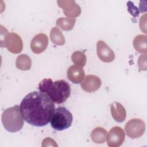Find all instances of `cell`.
Instances as JSON below:
<instances>
[{
    "label": "cell",
    "instance_id": "d6986e66",
    "mask_svg": "<svg viewBox=\"0 0 147 147\" xmlns=\"http://www.w3.org/2000/svg\"><path fill=\"white\" fill-rule=\"evenodd\" d=\"M71 60L75 65L81 67H84L86 65L87 61V58L85 54L79 51H75L72 53Z\"/></svg>",
    "mask_w": 147,
    "mask_h": 147
},
{
    "label": "cell",
    "instance_id": "2e32d148",
    "mask_svg": "<svg viewBox=\"0 0 147 147\" xmlns=\"http://www.w3.org/2000/svg\"><path fill=\"white\" fill-rule=\"evenodd\" d=\"M16 65L17 68L20 70H29L30 69L32 65L31 59L26 54L20 55L16 59Z\"/></svg>",
    "mask_w": 147,
    "mask_h": 147
},
{
    "label": "cell",
    "instance_id": "5b68a950",
    "mask_svg": "<svg viewBox=\"0 0 147 147\" xmlns=\"http://www.w3.org/2000/svg\"><path fill=\"white\" fill-rule=\"evenodd\" d=\"M1 33L4 34V37L1 36V47L6 48L9 51L13 53H20L23 48V43L20 36L17 34L9 33L7 29L3 33L2 30Z\"/></svg>",
    "mask_w": 147,
    "mask_h": 147
},
{
    "label": "cell",
    "instance_id": "ba28073f",
    "mask_svg": "<svg viewBox=\"0 0 147 147\" xmlns=\"http://www.w3.org/2000/svg\"><path fill=\"white\" fill-rule=\"evenodd\" d=\"M58 6L62 8L64 14L74 18L80 16L81 9L75 1H57Z\"/></svg>",
    "mask_w": 147,
    "mask_h": 147
},
{
    "label": "cell",
    "instance_id": "5bb4252c",
    "mask_svg": "<svg viewBox=\"0 0 147 147\" xmlns=\"http://www.w3.org/2000/svg\"><path fill=\"white\" fill-rule=\"evenodd\" d=\"M134 49L139 53H146L147 52L146 36L139 34L136 36L133 42Z\"/></svg>",
    "mask_w": 147,
    "mask_h": 147
},
{
    "label": "cell",
    "instance_id": "7a4b0ae2",
    "mask_svg": "<svg viewBox=\"0 0 147 147\" xmlns=\"http://www.w3.org/2000/svg\"><path fill=\"white\" fill-rule=\"evenodd\" d=\"M40 91L47 94L54 103L61 104L66 101L71 94L69 83L60 80L53 82L51 79H44L38 84Z\"/></svg>",
    "mask_w": 147,
    "mask_h": 147
},
{
    "label": "cell",
    "instance_id": "6da1fadb",
    "mask_svg": "<svg viewBox=\"0 0 147 147\" xmlns=\"http://www.w3.org/2000/svg\"><path fill=\"white\" fill-rule=\"evenodd\" d=\"M20 110L27 123L41 127L50 122L55 108L54 102L47 94L34 91L24 97L20 104Z\"/></svg>",
    "mask_w": 147,
    "mask_h": 147
},
{
    "label": "cell",
    "instance_id": "8992f818",
    "mask_svg": "<svg viewBox=\"0 0 147 147\" xmlns=\"http://www.w3.org/2000/svg\"><path fill=\"white\" fill-rule=\"evenodd\" d=\"M125 129L128 137L131 138H138L144 133L145 123L140 119H131L126 123Z\"/></svg>",
    "mask_w": 147,
    "mask_h": 147
},
{
    "label": "cell",
    "instance_id": "8fae6325",
    "mask_svg": "<svg viewBox=\"0 0 147 147\" xmlns=\"http://www.w3.org/2000/svg\"><path fill=\"white\" fill-rule=\"evenodd\" d=\"M101 84V80L98 76L89 75L80 83V86L86 92H92L97 91L100 87Z\"/></svg>",
    "mask_w": 147,
    "mask_h": 147
},
{
    "label": "cell",
    "instance_id": "e0dca14e",
    "mask_svg": "<svg viewBox=\"0 0 147 147\" xmlns=\"http://www.w3.org/2000/svg\"><path fill=\"white\" fill-rule=\"evenodd\" d=\"M76 21L75 18L61 17L57 20L56 25L63 30L69 31L73 29Z\"/></svg>",
    "mask_w": 147,
    "mask_h": 147
},
{
    "label": "cell",
    "instance_id": "ac0fdd59",
    "mask_svg": "<svg viewBox=\"0 0 147 147\" xmlns=\"http://www.w3.org/2000/svg\"><path fill=\"white\" fill-rule=\"evenodd\" d=\"M50 38L53 43L58 45L65 44V38L62 32L57 27H53L50 32Z\"/></svg>",
    "mask_w": 147,
    "mask_h": 147
},
{
    "label": "cell",
    "instance_id": "44dd1931",
    "mask_svg": "<svg viewBox=\"0 0 147 147\" xmlns=\"http://www.w3.org/2000/svg\"><path fill=\"white\" fill-rule=\"evenodd\" d=\"M131 5L129 4V2H127V6H128V11L131 13V15H133L134 17L138 16L139 15V11L137 8L134 6V5L132 4V3L130 2Z\"/></svg>",
    "mask_w": 147,
    "mask_h": 147
},
{
    "label": "cell",
    "instance_id": "277c9868",
    "mask_svg": "<svg viewBox=\"0 0 147 147\" xmlns=\"http://www.w3.org/2000/svg\"><path fill=\"white\" fill-rule=\"evenodd\" d=\"M73 117L71 113L64 107L56 109L50 120L52 127L58 131L69 128L72 123Z\"/></svg>",
    "mask_w": 147,
    "mask_h": 147
},
{
    "label": "cell",
    "instance_id": "4fadbf2b",
    "mask_svg": "<svg viewBox=\"0 0 147 147\" xmlns=\"http://www.w3.org/2000/svg\"><path fill=\"white\" fill-rule=\"evenodd\" d=\"M110 110L113 118L118 122L125 121L126 117V112L124 107L119 103L115 102L111 104Z\"/></svg>",
    "mask_w": 147,
    "mask_h": 147
},
{
    "label": "cell",
    "instance_id": "52a82bcc",
    "mask_svg": "<svg viewBox=\"0 0 147 147\" xmlns=\"http://www.w3.org/2000/svg\"><path fill=\"white\" fill-rule=\"evenodd\" d=\"M106 137L107 145L110 147H118L121 146L125 138L123 130L118 126L113 127L110 129Z\"/></svg>",
    "mask_w": 147,
    "mask_h": 147
},
{
    "label": "cell",
    "instance_id": "3957f363",
    "mask_svg": "<svg viewBox=\"0 0 147 147\" xmlns=\"http://www.w3.org/2000/svg\"><path fill=\"white\" fill-rule=\"evenodd\" d=\"M20 106L15 105L6 109L2 114V122L4 128L9 132L20 131L24 124Z\"/></svg>",
    "mask_w": 147,
    "mask_h": 147
},
{
    "label": "cell",
    "instance_id": "7c38bea8",
    "mask_svg": "<svg viewBox=\"0 0 147 147\" xmlns=\"http://www.w3.org/2000/svg\"><path fill=\"white\" fill-rule=\"evenodd\" d=\"M67 74L68 79L75 84L81 83L85 77V73L82 67L77 65H73L69 67Z\"/></svg>",
    "mask_w": 147,
    "mask_h": 147
},
{
    "label": "cell",
    "instance_id": "9c48e42d",
    "mask_svg": "<svg viewBox=\"0 0 147 147\" xmlns=\"http://www.w3.org/2000/svg\"><path fill=\"white\" fill-rule=\"evenodd\" d=\"M97 55L102 61L110 63L115 59V54L113 50L102 40H99L96 45Z\"/></svg>",
    "mask_w": 147,
    "mask_h": 147
},
{
    "label": "cell",
    "instance_id": "ffe728a7",
    "mask_svg": "<svg viewBox=\"0 0 147 147\" xmlns=\"http://www.w3.org/2000/svg\"><path fill=\"white\" fill-rule=\"evenodd\" d=\"M139 71L146 69V55H141L138 59Z\"/></svg>",
    "mask_w": 147,
    "mask_h": 147
},
{
    "label": "cell",
    "instance_id": "9a60e30c",
    "mask_svg": "<svg viewBox=\"0 0 147 147\" xmlns=\"http://www.w3.org/2000/svg\"><path fill=\"white\" fill-rule=\"evenodd\" d=\"M107 132L103 127H98L95 128L91 132V140L96 144H102L106 140Z\"/></svg>",
    "mask_w": 147,
    "mask_h": 147
},
{
    "label": "cell",
    "instance_id": "30bf717a",
    "mask_svg": "<svg viewBox=\"0 0 147 147\" xmlns=\"http://www.w3.org/2000/svg\"><path fill=\"white\" fill-rule=\"evenodd\" d=\"M48 38L44 33H39L36 35L32 40L30 48L32 52L36 54L43 52L47 48Z\"/></svg>",
    "mask_w": 147,
    "mask_h": 147
}]
</instances>
